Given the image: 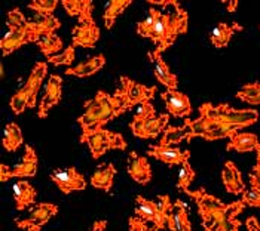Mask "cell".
Instances as JSON below:
<instances>
[{
	"mask_svg": "<svg viewBox=\"0 0 260 231\" xmlns=\"http://www.w3.org/2000/svg\"><path fill=\"white\" fill-rule=\"evenodd\" d=\"M197 205L198 213L202 219V227L205 231H238L241 227L240 216L245 205L242 200L232 203H223L217 197L198 188L195 191L186 192Z\"/></svg>",
	"mask_w": 260,
	"mask_h": 231,
	"instance_id": "6da1fadb",
	"label": "cell"
},
{
	"mask_svg": "<svg viewBox=\"0 0 260 231\" xmlns=\"http://www.w3.org/2000/svg\"><path fill=\"white\" fill-rule=\"evenodd\" d=\"M83 108H85L83 114L78 119L82 128L80 136L88 135L95 129L104 128L115 117L125 113L123 101L120 99V96L116 94L109 95L104 91H99L92 99L86 101L83 104Z\"/></svg>",
	"mask_w": 260,
	"mask_h": 231,
	"instance_id": "7a4b0ae2",
	"label": "cell"
},
{
	"mask_svg": "<svg viewBox=\"0 0 260 231\" xmlns=\"http://www.w3.org/2000/svg\"><path fill=\"white\" fill-rule=\"evenodd\" d=\"M189 27V15L180 6H176L174 12H160L155 22L150 40L156 45L155 51L162 54L176 43L180 34H184Z\"/></svg>",
	"mask_w": 260,
	"mask_h": 231,
	"instance_id": "3957f363",
	"label": "cell"
},
{
	"mask_svg": "<svg viewBox=\"0 0 260 231\" xmlns=\"http://www.w3.org/2000/svg\"><path fill=\"white\" fill-rule=\"evenodd\" d=\"M200 114L204 115L208 122H219L223 125H232L238 128H247L254 125L259 120V113L250 108H234L229 104L213 105L205 102L200 107Z\"/></svg>",
	"mask_w": 260,
	"mask_h": 231,
	"instance_id": "277c9868",
	"label": "cell"
},
{
	"mask_svg": "<svg viewBox=\"0 0 260 231\" xmlns=\"http://www.w3.org/2000/svg\"><path fill=\"white\" fill-rule=\"evenodd\" d=\"M48 73V62H38L25 83L22 85L18 92H15L9 99L11 110L14 114H21L25 111V108H35L36 107V98L39 94L40 86L45 80V76Z\"/></svg>",
	"mask_w": 260,
	"mask_h": 231,
	"instance_id": "5b68a950",
	"label": "cell"
},
{
	"mask_svg": "<svg viewBox=\"0 0 260 231\" xmlns=\"http://www.w3.org/2000/svg\"><path fill=\"white\" fill-rule=\"evenodd\" d=\"M79 141L88 144L92 159H100L101 156H104L110 150H126V141L123 139V136L106 128L95 129L88 135H83L80 136Z\"/></svg>",
	"mask_w": 260,
	"mask_h": 231,
	"instance_id": "8992f818",
	"label": "cell"
},
{
	"mask_svg": "<svg viewBox=\"0 0 260 231\" xmlns=\"http://www.w3.org/2000/svg\"><path fill=\"white\" fill-rule=\"evenodd\" d=\"M115 94L120 96V99L123 101L125 111H128L134 107H139L143 102H150V99H153L156 94V86L149 88L134 82L129 77L122 76L119 88L116 89Z\"/></svg>",
	"mask_w": 260,
	"mask_h": 231,
	"instance_id": "52a82bcc",
	"label": "cell"
},
{
	"mask_svg": "<svg viewBox=\"0 0 260 231\" xmlns=\"http://www.w3.org/2000/svg\"><path fill=\"white\" fill-rule=\"evenodd\" d=\"M78 24L72 31V45L76 48H94L100 38V28L97 27L92 14L79 17Z\"/></svg>",
	"mask_w": 260,
	"mask_h": 231,
	"instance_id": "ba28073f",
	"label": "cell"
},
{
	"mask_svg": "<svg viewBox=\"0 0 260 231\" xmlns=\"http://www.w3.org/2000/svg\"><path fill=\"white\" fill-rule=\"evenodd\" d=\"M51 181L57 185V188L64 194L80 191L86 188L85 176L76 168H57L49 175Z\"/></svg>",
	"mask_w": 260,
	"mask_h": 231,
	"instance_id": "9c48e42d",
	"label": "cell"
},
{
	"mask_svg": "<svg viewBox=\"0 0 260 231\" xmlns=\"http://www.w3.org/2000/svg\"><path fill=\"white\" fill-rule=\"evenodd\" d=\"M60 19L51 14H42V12H35V15L27 24V31H28V38L30 43H38L40 38L46 34H54L55 30L60 28Z\"/></svg>",
	"mask_w": 260,
	"mask_h": 231,
	"instance_id": "30bf717a",
	"label": "cell"
},
{
	"mask_svg": "<svg viewBox=\"0 0 260 231\" xmlns=\"http://www.w3.org/2000/svg\"><path fill=\"white\" fill-rule=\"evenodd\" d=\"M61 96H62V79L57 74H51L45 85V92L40 99L38 117L46 119L49 110L57 104H60Z\"/></svg>",
	"mask_w": 260,
	"mask_h": 231,
	"instance_id": "8fae6325",
	"label": "cell"
},
{
	"mask_svg": "<svg viewBox=\"0 0 260 231\" xmlns=\"http://www.w3.org/2000/svg\"><path fill=\"white\" fill-rule=\"evenodd\" d=\"M168 120H170V114L168 113H164V114L150 117V119L139 122V123L131 122L129 123V128H131L133 134L136 135L137 138L150 139V138H156L158 135L162 134L167 129Z\"/></svg>",
	"mask_w": 260,
	"mask_h": 231,
	"instance_id": "7c38bea8",
	"label": "cell"
},
{
	"mask_svg": "<svg viewBox=\"0 0 260 231\" xmlns=\"http://www.w3.org/2000/svg\"><path fill=\"white\" fill-rule=\"evenodd\" d=\"M58 213V206L54 203H38L35 205L27 218L17 219L15 224L20 228H30V227H42L45 225L52 216Z\"/></svg>",
	"mask_w": 260,
	"mask_h": 231,
	"instance_id": "4fadbf2b",
	"label": "cell"
},
{
	"mask_svg": "<svg viewBox=\"0 0 260 231\" xmlns=\"http://www.w3.org/2000/svg\"><path fill=\"white\" fill-rule=\"evenodd\" d=\"M147 154L158 159L159 162H164L168 166L174 165H183L184 162L189 160L190 151L189 150H181L179 147L174 145H150L147 148Z\"/></svg>",
	"mask_w": 260,
	"mask_h": 231,
	"instance_id": "5bb4252c",
	"label": "cell"
},
{
	"mask_svg": "<svg viewBox=\"0 0 260 231\" xmlns=\"http://www.w3.org/2000/svg\"><path fill=\"white\" fill-rule=\"evenodd\" d=\"M160 98L165 102V108L168 110V114L183 119V117H189L192 113V104L189 96L179 91L167 89L165 92L160 94Z\"/></svg>",
	"mask_w": 260,
	"mask_h": 231,
	"instance_id": "9a60e30c",
	"label": "cell"
},
{
	"mask_svg": "<svg viewBox=\"0 0 260 231\" xmlns=\"http://www.w3.org/2000/svg\"><path fill=\"white\" fill-rule=\"evenodd\" d=\"M136 203H137V206H136V216L137 218H140L146 222H152L155 225V228H158V230H164L165 227H168L167 221L160 215L158 203L147 200L141 196L136 197Z\"/></svg>",
	"mask_w": 260,
	"mask_h": 231,
	"instance_id": "2e32d148",
	"label": "cell"
},
{
	"mask_svg": "<svg viewBox=\"0 0 260 231\" xmlns=\"http://www.w3.org/2000/svg\"><path fill=\"white\" fill-rule=\"evenodd\" d=\"M128 175L140 185H146L152 179V168L146 157L139 156L136 151H129L128 163H126Z\"/></svg>",
	"mask_w": 260,
	"mask_h": 231,
	"instance_id": "e0dca14e",
	"label": "cell"
},
{
	"mask_svg": "<svg viewBox=\"0 0 260 231\" xmlns=\"http://www.w3.org/2000/svg\"><path fill=\"white\" fill-rule=\"evenodd\" d=\"M38 165H39V159H38L35 148L31 145H25V151H24L21 162L11 168L9 176L20 178V179L21 178H31L38 172Z\"/></svg>",
	"mask_w": 260,
	"mask_h": 231,
	"instance_id": "ac0fdd59",
	"label": "cell"
},
{
	"mask_svg": "<svg viewBox=\"0 0 260 231\" xmlns=\"http://www.w3.org/2000/svg\"><path fill=\"white\" fill-rule=\"evenodd\" d=\"M149 58L150 61L153 62V73L156 79L159 80L160 83L170 89V91H177V86H179V79L176 74L171 73L170 67L167 65V62L164 61V58L160 57L159 52L156 51H152L149 52Z\"/></svg>",
	"mask_w": 260,
	"mask_h": 231,
	"instance_id": "d6986e66",
	"label": "cell"
},
{
	"mask_svg": "<svg viewBox=\"0 0 260 231\" xmlns=\"http://www.w3.org/2000/svg\"><path fill=\"white\" fill-rule=\"evenodd\" d=\"M221 181H223V185H224L226 191L229 194H242L245 191V184L242 181V175H241L240 169L231 160H228L223 165Z\"/></svg>",
	"mask_w": 260,
	"mask_h": 231,
	"instance_id": "ffe728a7",
	"label": "cell"
},
{
	"mask_svg": "<svg viewBox=\"0 0 260 231\" xmlns=\"http://www.w3.org/2000/svg\"><path fill=\"white\" fill-rule=\"evenodd\" d=\"M27 43H30L27 27H24V28H9V31L0 40L2 55L8 57L9 54L20 49L21 46H24Z\"/></svg>",
	"mask_w": 260,
	"mask_h": 231,
	"instance_id": "44dd1931",
	"label": "cell"
},
{
	"mask_svg": "<svg viewBox=\"0 0 260 231\" xmlns=\"http://www.w3.org/2000/svg\"><path fill=\"white\" fill-rule=\"evenodd\" d=\"M168 228L171 231H192L189 221V208L183 200H176L170 212Z\"/></svg>",
	"mask_w": 260,
	"mask_h": 231,
	"instance_id": "7402d4cb",
	"label": "cell"
},
{
	"mask_svg": "<svg viewBox=\"0 0 260 231\" xmlns=\"http://www.w3.org/2000/svg\"><path fill=\"white\" fill-rule=\"evenodd\" d=\"M104 64H106V57L100 54V55H95V57H91L82 61L78 65L69 67L66 70V74L75 77H89L95 74L97 71H100L104 67Z\"/></svg>",
	"mask_w": 260,
	"mask_h": 231,
	"instance_id": "603a6c76",
	"label": "cell"
},
{
	"mask_svg": "<svg viewBox=\"0 0 260 231\" xmlns=\"http://www.w3.org/2000/svg\"><path fill=\"white\" fill-rule=\"evenodd\" d=\"M115 176H116V169H115L113 163H103L91 175L89 182H91V185L94 188L104 190L106 192H109L113 187Z\"/></svg>",
	"mask_w": 260,
	"mask_h": 231,
	"instance_id": "cb8c5ba5",
	"label": "cell"
},
{
	"mask_svg": "<svg viewBox=\"0 0 260 231\" xmlns=\"http://www.w3.org/2000/svg\"><path fill=\"white\" fill-rule=\"evenodd\" d=\"M259 144V138L256 134L237 132L232 138H229V144H228L226 150L238 151V153H248V151H256Z\"/></svg>",
	"mask_w": 260,
	"mask_h": 231,
	"instance_id": "d4e9b609",
	"label": "cell"
},
{
	"mask_svg": "<svg viewBox=\"0 0 260 231\" xmlns=\"http://www.w3.org/2000/svg\"><path fill=\"white\" fill-rule=\"evenodd\" d=\"M12 196L18 211L25 209L28 205H35L36 202V190L28 181H17L12 185Z\"/></svg>",
	"mask_w": 260,
	"mask_h": 231,
	"instance_id": "484cf974",
	"label": "cell"
},
{
	"mask_svg": "<svg viewBox=\"0 0 260 231\" xmlns=\"http://www.w3.org/2000/svg\"><path fill=\"white\" fill-rule=\"evenodd\" d=\"M242 27H240L238 24L234 25H228L226 22H219L210 33V40L213 43L214 48H224L229 45L231 37L234 36L235 31H241Z\"/></svg>",
	"mask_w": 260,
	"mask_h": 231,
	"instance_id": "4316f807",
	"label": "cell"
},
{
	"mask_svg": "<svg viewBox=\"0 0 260 231\" xmlns=\"http://www.w3.org/2000/svg\"><path fill=\"white\" fill-rule=\"evenodd\" d=\"M22 142H24V136H22V131H21L20 126H18L17 123H14V122L8 123V125L5 126L3 139H2L3 147H5L8 151L15 153L21 145H22Z\"/></svg>",
	"mask_w": 260,
	"mask_h": 231,
	"instance_id": "83f0119b",
	"label": "cell"
},
{
	"mask_svg": "<svg viewBox=\"0 0 260 231\" xmlns=\"http://www.w3.org/2000/svg\"><path fill=\"white\" fill-rule=\"evenodd\" d=\"M131 0H110L107 2L106 8H104V14H103V19H104V27L107 30H112L113 24L116 18L120 14L131 5Z\"/></svg>",
	"mask_w": 260,
	"mask_h": 231,
	"instance_id": "f1b7e54d",
	"label": "cell"
},
{
	"mask_svg": "<svg viewBox=\"0 0 260 231\" xmlns=\"http://www.w3.org/2000/svg\"><path fill=\"white\" fill-rule=\"evenodd\" d=\"M189 128L186 125L183 126H167V129L162 132L159 145H177L183 139L189 138Z\"/></svg>",
	"mask_w": 260,
	"mask_h": 231,
	"instance_id": "f546056e",
	"label": "cell"
},
{
	"mask_svg": "<svg viewBox=\"0 0 260 231\" xmlns=\"http://www.w3.org/2000/svg\"><path fill=\"white\" fill-rule=\"evenodd\" d=\"M36 45H38V48L40 49V52L46 58L54 57V55L60 54L61 51H64L62 49V40L55 33L54 34L43 36Z\"/></svg>",
	"mask_w": 260,
	"mask_h": 231,
	"instance_id": "4dcf8cb0",
	"label": "cell"
},
{
	"mask_svg": "<svg viewBox=\"0 0 260 231\" xmlns=\"http://www.w3.org/2000/svg\"><path fill=\"white\" fill-rule=\"evenodd\" d=\"M61 5L64 6L66 12L72 17H83L92 14L94 5L91 0H62Z\"/></svg>",
	"mask_w": 260,
	"mask_h": 231,
	"instance_id": "1f68e13d",
	"label": "cell"
},
{
	"mask_svg": "<svg viewBox=\"0 0 260 231\" xmlns=\"http://www.w3.org/2000/svg\"><path fill=\"white\" fill-rule=\"evenodd\" d=\"M237 98L250 105H260V83H247L237 92Z\"/></svg>",
	"mask_w": 260,
	"mask_h": 231,
	"instance_id": "d6a6232c",
	"label": "cell"
},
{
	"mask_svg": "<svg viewBox=\"0 0 260 231\" xmlns=\"http://www.w3.org/2000/svg\"><path fill=\"white\" fill-rule=\"evenodd\" d=\"M193 178H195V171L192 169V166H190V163H189V160H187V162H184V163L181 165L180 171H179V176H177V188L186 194V192L189 191V185L192 184Z\"/></svg>",
	"mask_w": 260,
	"mask_h": 231,
	"instance_id": "836d02e7",
	"label": "cell"
},
{
	"mask_svg": "<svg viewBox=\"0 0 260 231\" xmlns=\"http://www.w3.org/2000/svg\"><path fill=\"white\" fill-rule=\"evenodd\" d=\"M184 125L189 128V138H187V142H190L193 138H197V136H201V138H204V135L207 134V128H208V122H207V119L204 117V115H201L198 119H195V120H186L184 122Z\"/></svg>",
	"mask_w": 260,
	"mask_h": 231,
	"instance_id": "e575fe53",
	"label": "cell"
},
{
	"mask_svg": "<svg viewBox=\"0 0 260 231\" xmlns=\"http://www.w3.org/2000/svg\"><path fill=\"white\" fill-rule=\"evenodd\" d=\"M158 14H159V11L150 8L149 9V17L137 24V33L140 34L141 37H150V34L153 31V27H155V22H156V18H158Z\"/></svg>",
	"mask_w": 260,
	"mask_h": 231,
	"instance_id": "d590c367",
	"label": "cell"
},
{
	"mask_svg": "<svg viewBox=\"0 0 260 231\" xmlns=\"http://www.w3.org/2000/svg\"><path fill=\"white\" fill-rule=\"evenodd\" d=\"M240 131L241 128H238V126L220 123V126L217 129L208 132V134L204 136V139H207V141H216V139H221V138H232L234 135L237 134V132H240Z\"/></svg>",
	"mask_w": 260,
	"mask_h": 231,
	"instance_id": "8d00e7d4",
	"label": "cell"
},
{
	"mask_svg": "<svg viewBox=\"0 0 260 231\" xmlns=\"http://www.w3.org/2000/svg\"><path fill=\"white\" fill-rule=\"evenodd\" d=\"M75 46L70 45L69 48H66L64 51H61L60 54L54 55V57L48 58V62L52 65H72V62L75 61Z\"/></svg>",
	"mask_w": 260,
	"mask_h": 231,
	"instance_id": "74e56055",
	"label": "cell"
},
{
	"mask_svg": "<svg viewBox=\"0 0 260 231\" xmlns=\"http://www.w3.org/2000/svg\"><path fill=\"white\" fill-rule=\"evenodd\" d=\"M58 3L57 0H33L28 3V9H31L33 12H42V14H51L57 9Z\"/></svg>",
	"mask_w": 260,
	"mask_h": 231,
	"instance_id": "f35d334b",
	"label": "cell"
},
{
	"mask_svg": "<svg viewBox=\"0 0 260 231\" xmlns=\"http://www.w3.org/2000/svg\"><path fill=\"white\" fill-rule=\"evenodd\" d=\"M27 24H28V21L25 19L24 14L18 8H14L12 11H9L6 14V25L9 28H24V27H27Z\"/></svg>",
	"mask_w": 260,
	"mask_h": 231,
	"instance_id": "ab89813d",
	"label": "cell"
},
{
	"mask_svg": "<svg viewBox=\"0 0 260 231\" xmlns=\"http://www.w3.org/2000/svg\"><path fill=\"white\" fill-rule=\"evenodd\" d=\"M155 107L152 105V102H143L139 107H136V113L131 122L134 123H139L143 120H147L150 117H155Z\"/></svg>",
	"mask_w": 260,
	"mask_h": 231,
	"instance_id": "60d3db41",
	"label": "cell"
},
{
	"mask_svg": "<svg viewBox=\"0 0 260 231\" xmlns=\"http://www.w3.org/2000/svg\"><path fill=\"white\" fill-rule=\"evenodd\" d=\"M241 200L244 202L245 206H251V208H259L260 209V192L254 188L245 190L242 192Z\"/></svg>",
	"mask_w": 260,
	"mask_h": 231,
	"instance_id": "b9f144b4",
	"label": "cell"
},
{
	"mask_svg": "<svg viewBox=\"0 0 260 231\" xmlns=\"http://www.w3.org/2000/svg\"><path fill=\"white\" fill-rule=\"evenodd\" d=\"M256 154H257L256 165H254L253 171L250 173V185H251V188H254V190H257L260 192V144L259 147L256 148Z\"/></svg>",
	"mask_w": 260,
	"mask_h": 231,
	"instance_id": "7bdbcfd3",
	"label": "cell"
},
{
	"mask_svg": "<svg viewBox=\"0 0 260 231\" xmlns=\"http://www.w3.org/2000/svg\"><path fill=\"white\" fill-rule=\"evenodd\" d=\"M128 224H129V231H150L146 221H143L140 218L137 216H131L128 219ZM153 231H159L158 228H153Z\"/></svg>",
	"mask_w": 260,
	"mask_h": 231,
	"instance_id": "ee69618b",
	"label": "cell"
},
{
	"mask_svg": "<svg viewBox=\"0 0 260 231\" xmlns=\"http://www.w3.org/2000/svg\"><path fill=\"white\" fill-rule=\"evenodd\" d=\"M245 227H247V231H260L259 221H257L254 216L247 218V221H245Z\"/></svg>",
	"mask_w": 260,
	"mask_h": 231,
	"instance_id": "f6af8a7d",
	"label": "cell"
},
{
	"mask_svg": "<svg viewBox=\"0 0 260 231\" xmlns=\"http://www.w3.org/2000/svg\"><path fill=\"white\" fill-rule=\"evenodd\" d=\"M9 173H11V168L6 166L5 163H2V165H0V181H2V182H6L8 179H11Z\"/></svg>",
	"mask_w": 260,
	"mask_h": 231,
	"instance_id": "bcb514c9",
	"label": "cell"
},
{
	"mask_svg": "<svg viewBox=\"0 0 260 231\" xmlns=\"http://www.w3.org/2000/svg\"><path fill=\"white\" fill-rule=\"evenodd\" d=\"M106 227H107V221L106 219L104 221H95L91 231H106Z\"/></svg>",
	"mask_w": 260,
	"mask_h": 231,
	"instance_id": "7dc6e473",
	"label": "cell"
},
{
	"mask_svg": "<svg viewBox=\"0 0 260 231\" xmlns=\"http://www.w3.org/2000/svg\"><path fill=\"white\" fill-rule=\"evenodd\" d=\"M228 3H229V5H228V11H229V12L237 11V8H238V2H237V0H235V2L232 0V2H228Z\"/></svg>",
	"mask_w": 260,
	"mask_h": 231,
	"instance_id": "c3c4849f",
	"label": "cell"
},
{
	"mask_svg": "<svg viewBox=\"0 0 260 231\" xmlns=\"http://www.w3.org/2000/svg\"><path fill=\"white\" fill-rule=\"evenodd\" d=\"M40 228L42 227H30V228H27L25 231H40Z\"/></svg>",
	"mask_w": 260,
	"mask_h": 231,
	"instance_id": "681fc988",
	"label": "cell"
}]
</instances>
